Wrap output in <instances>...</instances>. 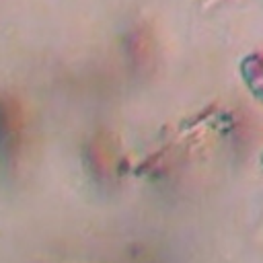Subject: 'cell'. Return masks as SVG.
Instances as JSON below:
<instances>
[{"instance_id": "3", "label": "cell", "mask_w": 263, "mask_h": 263, "mask_svg": "<svg viewBox=\"0 0 263 263\" xmlns=\"http://www.w3.org/2000/svg\"><path fill=\"white\" fill-rule=\"evenodd\" d=\"M261 162H263V156H261Z\"/></svg>"}, {"instance_id": "2", "label": "cell", "mask_w": 263, "mask_h": 263, "mask_svg": "<svg viewBox=\"0 0 263 263\" xmlns=\"http://www.w3.org/2000/svg\"><path fill=\"white\" fill-rule=\"evenodd\" d=\"M18 119L10 113L6 105H0V158L10 160L18 150Z\"/></svg>"}, {"instance_id": "1", "label": "cell", "mask_w": 263, "mask_h": 263, "mask_svg": "<svg viewBox=\"0 0 263 263\" xmlns=\"http://www.w3.org/2000/svg\"><path fill=\"white\" fill-rule=\"evenodd\" d=\"M238 70H240V78L247 84L249 92L259 103H263V53H259V51L247 53L240 60Z\"/></svg>"}]
</instances>
